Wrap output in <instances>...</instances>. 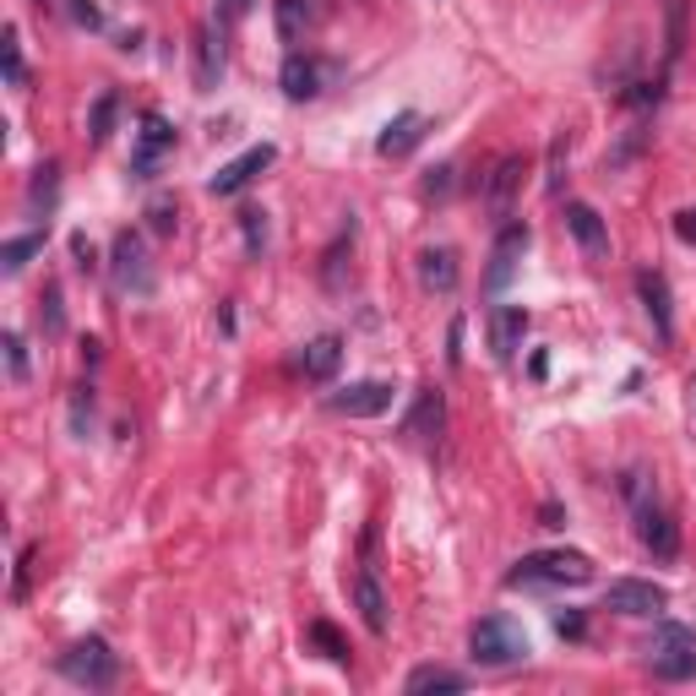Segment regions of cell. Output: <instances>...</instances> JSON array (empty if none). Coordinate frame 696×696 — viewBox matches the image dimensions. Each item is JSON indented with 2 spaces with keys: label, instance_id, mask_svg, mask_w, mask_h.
I'll return each instance as SVG.
<instances>
[{
  "label": "cell",
  "instance_id": "1",
  "mask_svg": "<svg viewBox=\"0 0 696 696\" xmlns=\"http://www.w3.org/2000/svg\"><path fill=\"white\" fill-rule=\"evenodd\" d=\"M621 490H626V507H632L642 550H653V561H675V555H681V528H675V517L658 501L653 474H647V468H632V474L621 479Z\"/></svg>",
  "mask_w": 696,
  "mask_h": 696
},
{
  "label": "cell",
  "instance_id": "2",
  "mask_svg": "<svg viewBox=\"0 0 696 696\" xmlns=\"http://www.w3.org/2000/svg\"><path fill=\"white\" fill-rule=\"evenodd\" d=\"M593 561L582 550H533L507 571V588H588Z\"/></svg>",
  "mask_w": 696,
  "mask_h": 696
},
{
  "label": "cell",
  "instance_id": "3",
  "mask_svg": "<svg viewBox=\"0 0 696 696\" xmlns=\"http://www.w3.org/2000/svg\"><path fill=\"white\" fill-rule=\"evenodd\" d=\"M647 669L664 686H686L696 681V632L681 621H658V632L647 642Z\"/></svg>",
  "mask_w": 696,
  "mask_h": 696
},
{
  "label": "cell",
  "instance_id": "4",
  "mask_svg": "<svg viewBox=\"0 0 696 696\" xmlns=\"http://www.w3.org/2000/svg\"><path fill=\"white\" fill-rule=\"evenodd\" d=\"M55 669H61L71 686L110 692V686L121 681V653H110V642H104V636H82V642H71V647H65Z\"/></svg>",
  "mask_w": 696,
  "mask_h": 696
},
{
  "label": "cell",
  "instance_id": "5",
  "mask_svg": "<svg viewBox=\"0 0 696 696\" xmlns=\"http://www.w3.org/2000/svg\"><path fill=\"white\" fill-rule=\"evenodd\" d=\"M468 653H474V664H485V669H507V664H522V658H528V632H522L511 615H485V621L468 632Z\"/></svg>",
  "mask_w": 696,
  "mask_h": 696
},
{
  "label": "cell",
  "instance_id": "6",
  "mask_svg": "<svg viewBox=\"0 0 696 696\" xmlns=\"http://www.w3.org/2000/svg\"><path fill=\"white\" fill-rule=\"evenodd\" d=\"M110 278H115L121 294H136V300H147V294L158 289V272H153L147 246H142L136 229H121V235H115V246H110Z\"/></svg>",
  "mask_w": 696,
  "mask_h": 696
},
{
  "label": "cell",
  "instance_id": "7",
  "mask_svg": "<svg viewBox=\"0 0 696 696\" xmlns=\"http://www.w3.org/2000/svg\"><path fill=\"white\" fill-rule=\"evenodd\" d=\"M604 610H615V615H632V621H653V615H664V610H669V588H658V582H642V576H621V582H610V593H604Z\"/></svg>",
  "mask_w": 696,
  "mask_h": 696
},
{
  "label": "cell",
  "instance_id": "8",
  "mask_svg": "<svg viewBox=\"0 0 696 696\" xmlns=\"http://www.w3.org/2000/svg\"><path fill=\"white\" fill-rule=\"evenodd\" d=\"M164 158H175V126L164 115H142L136 131V147H131V175L136 180H153L164 169Z\"/></svg>",
  "mask_w": 696,
  "mask_h": 696
},
{
  "label": "cell",
  "instance_id": "9",
  "mask_svg": "<svg viewBox=\"0 0 696 696\" xmlns=\"http://www.w3.org/2000/svg\"><path fill=\"white\" fill-rule=\"evenodd\" d=\"M522 175H528V158H522V153L496 158V169L485 175V212H490L496 224H507V218H511V207H517V190H522Z\"/></svg>",
  "mask_w": 696,
  "mask_h": 696
},
{
  "label": "cell",
  "instance_id": "10",
  "mask_svg": "<svg viewBox=\"0 0 696 696\" xmlns=\"http://www.w3.org/2000/svg\"><path fill=\"white\" fill-rule=\"evenodd\" d=\"M326 408H332L337 419H381V414L392 408V381H354V386L332 392Z\"/></svg>",
  "mask_w": 696,
  "mask_h": 696
},
{
  "label": "cell",
  "instance_id": "11",
  "mask_svg": "<svg viewBox=\"0 0 696 696\" xmlns=\"http://www.w3.org/2000/svg\"><path fill=\"white\" fill-rule=\"evenodd\" d=\"M272 158H278V147H272V142H256V147H246L240 158H229V164L207 180V190H212V196H235V190L251 186L261 169H272Z\"/></svg>",
  "mask_w": 696,
  "mask_h": 696
},
{
  "label": "cell",
  "instance_id": "12",
  "mask_svg": "<svg viewBox=\"0 0 696 696\" xmlns=\"http://www.w3.org/2000/svg\"><path fill=\"white\" fill-rule=\"evenodd\" d=\"M528 224H501V235H496V251H490V272H485V289L490 294H501L511 278H517V261L528 251Z\"/></svg>",
  "mask_w": 696,
  "mask_h": 696
},
{
  "label": "cell",
  "instance_id": "13",
  "mask_svg": "<svg viewBox=\"0 0 696 696\" xmlns=\"http://www.w3.org/2000/svg\"><path fill=\"white\" fill-rule=\"evenodd\" d=\"M349 593H354V610L360 621L371 626V636H386V588H381L376 567H360L349 576Z\"/></svg>",
  "mask_w": 696,
  "mask_h": 696
},
{
  "label": "cell",
  "instance_id": "14",
  "mask_svg": "<svg viewBox=\"0 0 696 696\" xmlns=\"http://www.w3.org/2000/svg\"><path fill=\"white\" fill-rule=\"evenodd\" d=\"M636 300H642V311H647V321H653L658 343H675V311H669V283H664L658 272H636Z\"/></svg>",
  "mask_w": 696,
  "mask_h": 696
},
{
  "label": "cell",
  "instance_id": "15",
  "mask_svg": "<svg viewBox=\"0 0 696 696\" xmlns=\"http://www.w3.org/2000/svg\"><path fill=\"white\" fill-rule=\"evenodd\" d=\"M567 229H571V240L582 246V256H593V261L610 256V229H604L599 207H588V201H567Z\"/></svg>",
  "mask_w": 696,
  "mask_h": 696
},
{
  "label": "cell",
  "instance_id": "16",
  "mask_svg": "<svg viewBox=\"0 0 696 696\" xmlns=\"http://www.w3.org/2000/svg\"><path fill=\"white\" fill-rule=\"evenodd\" d=\"M425 131H430V121H425V115L403 110V115H392V121L381 126L376 153H381V158H408V153H414V147L425 142Z\"/></svg>",
  "mask_w": 696,
  "mask_h": 696
},
{
  "label": "cell",
  "instance_id": "17",
  "mask_svg": "<svg viewBox=\"0 0 696 696\" xmlns=\"http://www.w3.org/2000/svg\"><path fill=\"white\" fill-rule=\"evenodd\" d=\"M442 425H446V397L436 392V386H425L419 392V403H414V414L403 419V436L408 442H442Z\"/></svg>",
  "mask_w": 696,
  "mask_h": 696
},
{
  "label": "cell",
  "instance_id": "18",
  "mask_svg": "<svg viewBox=\"0 0 696 696\" xmlns=\"http://www.w3.org/2000/svg\"><path fill=\"white\" fill-rule=\"evenodd\" d=\"M522 337H528V311L522 305H501L496 316H490V349H496V360H517V349H522Z\"/></svg>",
  "mask_w": 696,
  "mask_h": 696
},
{
  "label": "cell",
  "instance_id": "19",
  "mask_svg": "<svg viewBox=\"0 0 696 696\" xmlns=\"http://www.w3.org/2000/svg\"><path fill=\"white\" fill-rule=\"evenodd\" d=\"M190 61H196V93H212L218 76H224V50H218V39H212L207 22L190 33Z\"/></svg>",
  "mask_w": 696,
  "mask_h": 696
},
{
  "label": "cell",
  "instance_id": "20",
  "mask_svg": "<svg viewBox=\"0 0 696 696\" xmlns=\"http://www.w3.org/2000/svg\"><path fill=\"white\" fill-rule=\"evenodd\" d=\"M419 283L430 294H451L457 289V251L451 246H425L419 251Z\"/></svg>",
  "mask_w": 696,
  "mask_h": 696
},
{
  "label": "cell",
  "instance_id": "21",
  "mask_svg": "<svg viewBox=\"0 0 696 696\" xmlns=\"http://www.w3.org/2000/svg\"><path fill=\"white\" fill-rule=\"evenodd\" d=\"M278 82H283V93H289L294 104H311V98L321 93V71H316V61H311V55H300V50H294V55L283 61Z\"/></svg>",
  "mask_w": 696,
  "mask_h": 696
},
{
  "label": "cell",
  "instance_id": "22",
  "mask_svg": "<svg viewBox=\"0 0 696 696\" xmlns=\"http://www.w3.org/2000/svg\"><path fill=\"white\" fill-rule=\"evenodd\" d=\"M55 201H61V164H39V169H33V186H28V212L50 224Z\"/></svg>",
  "mask_w": 696,
  "mask_h": 696
},
{
  "label": "cell",
  "instance_id": "23",
  "mask_svg": "<svg viewBox=\"0 0 696 696\" xmlns=\"http://www.w3.org/2000/svg\"><path fill=\"white\" fill-rule=\"evenodd\" d=\"M337 365H343V337H316L311 349H305V360H300V371H305V381H332L337 376Z\"/></svg>",
  "mask_w": 696,
  "mask_h": 696
},
{
  "label": "cell",
  "instance_id": "24",
  "mask_svg": "<svg viewBox=\"0 0 696 696\" xmlns=\"http://www.w3.org/2000/svg\"><path fill=\"white\" fill-rule=\"evenodd\" d=\"M425 692H468V675L442 669V664H419V669L408 675V696H425Z\"/></svg>",
  "mask_w": 696,
  "mask_h": 696
},
{
  "label": "cell",
  "instance_id": "25",
  "mask_svg": "<svg viewBox=\"0 0 696 696\" xmlns=\"http://www.w3.org/2000/svg\"><path fill=\"white\" fill-rule=\"evenodd\" d=\"M567 164H571V131H555V136H550V153H544V196H561Z\"/></svg>",
  "mask_w": 696,
  "mask_h": 696
},
{
  "label": "cell",
  "instance_id": "26",
  "mask_svg": "<svg viewBox=\"0 0 696 696\" xmlns=\"http://www.w3.org/2000/svg\"><path fill=\"white\" fill-rule=\"evenodd\" d=\"M278 11V39L283 44H300L305 39V22H311V0H272Z\"/></svg>",
  "mask_w": 696,
  "mask_h": 696
},
{
  "label": "cell",
  "instance_id": "27",
  "mask_svg": "<svg viewBox=\"0 0 696 696\" xmlns=\"http://www.w3.org/2000/svg\"><path fill=\"white\" fill-rule=\"evenodd\" d=\"M39 251H44V229H39V235H17V240H6V246H0V272L17 278Z\"/></svg>",
  "mask_w": 696,
  "mask_h": 696
},
{
  "label": "cell",
  "instance_id": "28",
  "mask_svg": "<svg viewBox=\"0 0 696 696\" xmlns=\"http://www.w3.org/2000/svg\"><path fill=\"white\" fill-rule=\"evenodd\" d=\"M115 110H121V93H98V104H93V115H87V136H93V142H110Z\"/></svg>",
  "mask_w": 696,
  "mask_h": 696
},
{
  "label": "cell",
  "instance_id": "29",
  "mask_svg": "<svg viewBox=\"0 0 696 696\" xmlns=\"http://www.w3.org/2000/svg\"><path fill=\"white\" fill-rule=\"evenodd\" d=\"M0 61H6V82H11V87H28V65H22L17 28H6V39H0Z\"/></svg>",
  "mask_w": 696,
  "mask_h": 696
},
{
  "label": "cell",
  "instance_id": "30",
  "mask_svg": "<svg viewBox=\"0 0 696 696\" xmlns=\"http://www.w3.org/2000/svg\"><path fill=\"white\" fill-rule=\"evenodd\" d=\"M311 642L321 647V658H332V664H349V642L332 632L326 621H311Z\"/></svg>",
  "mask_w": 696,
  "mask_h": 696
},
{
  "label": "cell",
  "instance_id": "31",
  "mask_svg": "<svg viewBox=\"0 0 696 696\" xmlns=\"http://www.w3.org/2000/svg\"><path fill=\"white\" fill-rule=\"evenodd\" d=\"M39 305H44V311H39V316H44V332H50V337H61V332H65V305H61V283H50V289H44V300H39Z\"/></svg>",
  "mask_w": 696,
  "mask_h": 696
},
{
  "label": "cell",
  "instance_id": "32",
  "mask_svg": "<svg viewBox=\"0 0 696 696\" xmlns=\"http://www.w3.org/2000/svg\"><path fill=\"white\" fill-rule=\"evenodd\" d=\"M71 430H76V436L93 430V386H76V392H71Z\"/></svg>",
  "mask_w": 696,
  "mask_h": 696
},
{
  "label": "cell",
  "instance_id": "33",
  "mask_svg": "<svg viewBox=\"0 0 696 696\" xmlns=\"http://www.w3.org/2000/svg\"><path fill=\"white\" fill-rule=\"evenodd\" d=\"M0 349H6V371H11V381H28V343H22L17 332H6Z\"/></svg>",
  "mask_w": 696,
  "mask_h": 696
},
{
  "label": "cell",
  "instance_id": "34",
  "mask_svg": "<svg viewBox=\"0 0 696 696\" xmlns=\"http://www.w3.org/2000/svg\"><path fill=\"white\" fill-rule=\"evenodd\" d=\"M240 229H246V251L261 256V246H267V212L246 207V212H240Z\"/></svg>",
  "mask_w": 696,
  "mask_h": 696
},
{
  "label": "cell",
  "instance_id": "35",
  "mask_svg": "<svg viewBox=\"0 0 696 696\" xmlns=\"http://www.w3.org/2000/svg\"><path fill=\"white\" fill-rule=\"evenodd\" d=\"M686 50V0H675L669 6V61Z\"/></svg>",
  "mask_w": 696,
  "mask_h": 696
},
{
  "label": "cell",
  "instance_id": "36",
  "mask_svg": "<svg viewBox=\"0 0 696 696\" xmlns=\"http://www.w3.org/2000/svg\"><path fill=\"white\" fill-rule=\"evenodd\" d=\"M65 17H71L76 28H104V11H98L93 0H65Z\"/></svg>",
  "mask_w": 696,
  "mask_h": 696
},
{
  "label": "cell",
  "instance_id": "37",
  "mask_svg": "<svg viewBox=\"0 0 696 696\" xmlns=\"http://www.w3.org/2000/svg\"><path fill=\"white\" fill-rule=\"evenodd\" d=\"M256 0H218V28H235V22H246V11H251Z\"/></svg>",
  "mask_w": 696,
  "mask_h": 696
},
{
  "label": "cell",
  "instance_id": "38",
  "mask_svg": "<svg viewBox=\"0 0 696 696\" xmlns=\"http://www.w3.org/2000/svg\"><path fill=\"white\" fill-rule=\"evenodd\" d=\"M147 218H153V229H158V235H175V201H153V212H147Z\"/></svg>",
  "mask_w": 696,
  "mask_h": 696
},
{
  "label": "cell",
  "instance_id": "39",
  "mask_svg": "<svg viewBox=\"0 0 696 696\" xmlns=\"http://www.w3.org/2000/svg\"><path fill=\"white\" fill-rule=\"evenodd\" d=\"M675 235H681L686 246H696V207H681V212H675Z\"/></svg>",
  "mask_w": 696,
  "mask_h": 696
},
{
  "label": "cell",
  "instance_id": "40",
  "mask_svg": "<svg viewBox=\"0 0 696 696\" xmlns=\"http://www.w3.org/2000/svg\"><path fill=\"white\" fill-rule=\"evenodd\" d=\"M71 256H76V267L82 272H93L98 261H93V246H87V235H71Z\"/></svg>",
  "mask_w": 696,
  "mask_h": 696
},
{
  "label": "cell",
  "instance_id": "41",
  "mask_svg": "<svg viewBox=\"0 0 696 696\" xmlns=\"http://www.w3.org/2000/svg\"><path fill=\"white\" fill-rule=\"evenodd\" d=\"M555 632H561V636H582L588 626H582V615H576V610H567V615H555Z\"/></svg>",
  "mask_w": 696,
  "mask_h": 696
},
{
  "label": "cell",
  "instance_id": "42",
  "mask_svg": "<svg viewBox=\"0 0 696 696\" xmlns=\"http://www.w3.org/2000/svg\"><path fill=\"white\" fill-rule=\"evenodd\" d=\"M446 186H451V169H430V180H425V190H430V196L442 190V196H446Z\"/></svg>",
  "mask_w": 696,
  "mask_h": 696
},
{
  "label": "cell",
  "instance_id": "43",
  "mask_svg": "<svg viewBox=\"0 0 696 696\" xmlns=\"http://www.w3.org/2000/svg\"><path fill=\"white\" fill-rule=\"evenodd\" d=\"M692 408H696V376H692Z\"/></svg>",
  "mask_w": 696,
  "mask_h": 696
},
{
  "label": "cell",
  "instance_id": "44",
  "mask_svg": "<svg viewBox=\"0 0 696 696\" xmlns=\"http://www.w3.org/2000/svg\"><path fill=\"white\" fill-rule=\"evenodd\" d=\"M33 6H44V0H33Z\"/></svg>",
  "mask_w": 696,
  "mask_h": 696
}]
</instances>
